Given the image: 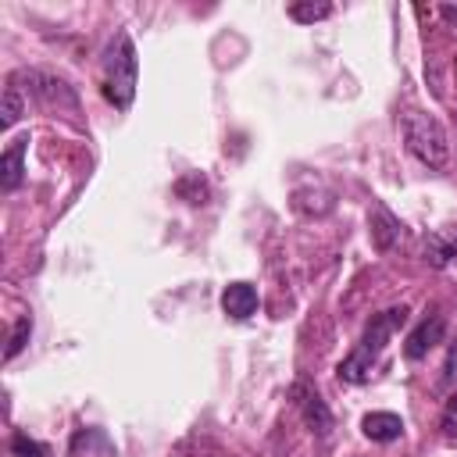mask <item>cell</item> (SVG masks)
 <instances>
[{"instance_id": "cell-2", "label": "cell", "mask_w": 457, "mask_h": 457, "mask_svg": "<svg viewBox=\"0 0 457 457\" xmlns=\"http://www.w3.org/2000/svg\"><path fill=\"white\" fill-rule=\"evenodd\" d=\"M136 79H139V61L129 32H118L104 54V96L118 107L129 111L136 100Z\"/></svg>"}, {"instance_id": "cell-14", "label": "cell", "mask_w": 457, "mask_h": 457, "mask_svg": "<svg viewBox=\"0 0 457 457\" xmlns=\"http://www.w3.org/2000/svg\"><path fill=\"white\" fill-rule=\"evenodd\" d=\"M11 453H14V457H46V446H43L39 439L18 432V436L11 439Z\"/></svg>"}, {"instance_id": "cell-4", "label": "cell", "mask_w": 457, "mask_h": 457, "mask_svg": "<svg viewBox=\"0 0 457 457\" xmlns=\"http://www.w3.org/2000/svg\"><path fill=\"white\" fill-rule=\"evenodd\" d=\"M443 332H446V318H443V314H428V318H421V321L411 328L407 343H403V357H407V361H421V357H428V350H436V346L443 343Z\"/></svg>"}, {"instance_id": "cell-11", "label": "cell", "mask_w": 457, "mask_h": 457, "mask_svg": "<svg viewBox=\"0 0 457 457\" xmlns=\"http://www.w3.org/2000/svg\"><path fill=\"white\" fill-rule=\"evenodd\" d=\"M332 14V4H325V0H296V4H289V18L293 21H300V25H311V21H321V18H328Z\"/></svg>"}, {"instance_id": "cell-3", "label": "cell", "mask_w": 457, "mask_h": 457, "mask_svg": "<svg viewBox=\"0 0 457 457\" xmlns=\"http://www.w3.org/2000/svg\"><path fill=\"white\" fill-rule=\"evenodd\" d=\"M407 150L425 164V168H446L450 164V136L443 121L428 111H407L400 121Z\"/></svg>"}, {"instance_id": "cell-15", "label": "cell", "mask_w": 457, "mask_h": 457, "mask_svg": "<svg viewBox=\"0 0 457 457\" xmlns=\"http://www.w3.org/2000/svg\"><path fill=\"white\" fill-rule=\"evenodd\" d=\"M439 14H443V18H446V21L457 29V4H443V7H439Z\"/></svg>"}, {"instance_id": "cell-12", "label": "cell", "mask_w": 457, "mask_h": 457, "mask_svg": "<svg viewBox=\"0 0 457 457\" xmlns=\"http://www.w3.org/2000/svg\"><path fill=\"white\" fill-rule=\"evenodd\" d=\"M29 336H32V314H21L7 336V350H4V361H14L25 346H29Z\"/></svg>"}, {"instance_id": "cell-13", "label": "cell", "mask_w": 457, "mask_h": 457, "mask_svg": "<svg viewBox=\"0 0 457 457\" xmlns=\"http://www.w3.org/2000/svg\"><path fill=\"white\" fill-rule=\"evenodd\" d=\"M21 111H25V100H21V93H18V86H14V79L7 82V89H4V107H0V121H4V129H11L18 118H21Z\"/></svg>"}, {"instance_id": "cell-10", "label": "cell", "mask_w": 457, "mask_h": 457, "mask_svg": "<svg viewBox=\"0 0 457 457\" xmlns=\"http://www.w3.org/2000/svg\"><path fill=\"white\" fill-rule=\"evenodd\" d=\"M361 432L375 443H393L403 436V418L393 414V411H371L361 418Z\"/></svg>"}, {"instance_id": "cell-6", "label": "cell", "mask_w": 457, "mask_h": 457, "mask_svg": "<svg viewBox=\"0 0 457 457\" xmlns=\"http://www.w3.org/2000/svg\"><path fill=\"white\" fill-rule=\"evenodd\" d=\"M261 307V296H257V286L250 282H228L221 289V311L232 318V321H246L253 318Z\"/></svg>"}, {"instance_id": "cell-8", "label": "cell", "mask_w": 457, "mask_h": 457, "mask_svg": "<svg viewBox=\"0 0 457 457\" xmlns=\"http://www.w3.org/2000/svg\"><path fill=\"white\" fill-rule=\"evenodd\" d=\"M368 225H371V243H375V250H393V243H396L400 232H403L400 218H396L386 204H371Z\"/></svg>"}, {"instance_id": "cell-1", "label": "cell", "mask_w": 457, "mask_h": 457, "mask_svg": "<svg viewBox=\"0 0 457 457\" xmlns=\"http://www.w3.org/2000/svg\"><path fill=\"white\" fill-rule=\"evenodd\" d=\"M403 321H407V307H403V303H400V307H389V311H382V314H375V318L368 321V328H364L361 343H357V346L339 361V368H336L339 382H350V386L364 382V378L371 375L375 361L382 357L386 343L400 332V325H403Z\"/></svg>"}, {"instance_id": "cell-7", "label": "cell", "mask_w": 457, "mask_h": 457, "mask_svg": "<svg viewBox=\"0 0 457 457\" xmlns=\"http://www.w3.org/2000/svg\"><path fill=\"white\" fill-rule=\"evenodd\" d=\"M25 154H29V136H18L7 143V150L0 154V189L14 193L25 179Z\"/></svg>"}, {"instance_id": "cell-9", "label": "cell", "mask_w": 457, "mask_h": 457, "mask_svg": "<svg viewBox=\"0 0 457 457\" xmlns=\"http://www.w3.org/2000/svg\"><path fill=\"white\" fill-rule=\"evenodd\" d=\"M300 400V411H303V421H307V428L311 432H318V436H328L332 432V411L325 407V400L314 393V389H307V386H296L293 389Z\"/></svg>"}, {"instance_id": "cell-5", "label": "cell", "mask_w": 457, "mask_h": 457, "mask_svg": "<svg viewBox=\"0 0 457 457\" xmlns=\"http://www.w3.org/2000/svg\"><path fill=\"white\" fill-rule=\"evenodd\" d=\"M68 457H118L114 439L100 425H82L68 439Z\"/></svg>"}]
</instances>
